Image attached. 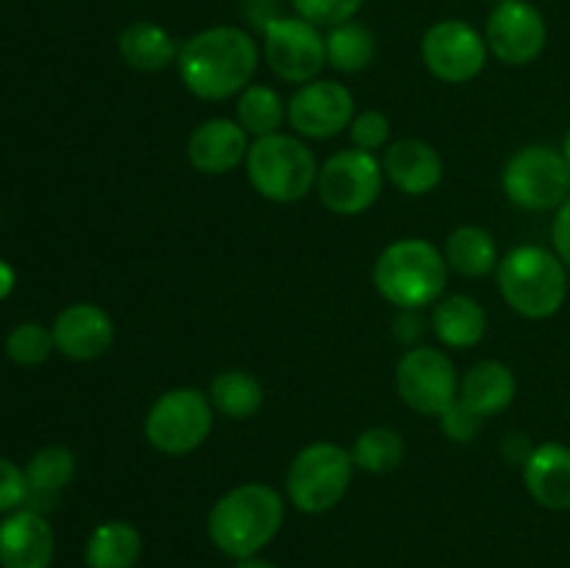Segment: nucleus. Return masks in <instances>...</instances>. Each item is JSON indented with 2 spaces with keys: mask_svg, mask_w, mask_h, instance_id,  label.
<instances>
[{
  "mask_svg": "<svg viewBox=\"0 0 570 568\" xmlns=\"http://www.w3.org/2000/svg\"><path fill=\"white\" fill-rule=\"evenodd\" d=\"M234 568H278V566L256 555V557H245V560H234Z\"/></svg>",
  "mask_w": 570,
  "mask_h": 568,
  "instance_id": "4c0bfd02",
  "label": "nucleus"
},
{
  "mask_svg": "<svg viewBox=\"0 0 570 568\" xmlns=\"http://www.w3.org/2000/svg\"><path fill=\"white\" fill-rule=\"evenodd\" d=\"M209 401L215 412H220L228 421H248V418L259 415L265 407V388L259 379L239 368H228L220 371L209 382Z\"/></svg>",
  "mask_w": 570,
  "mask_h": 568,
  "instance_id": "393cba45",
  "label": "nucleus"
},
{
  "mask_svg": "<svg viewBox=\"0 0 570 568\" xmlns=\"http://www.w3.org/2000/svg\"><path fill=\"white\" fill-rule=\"evenodd\" d=\"M117 50H120L122 61L131 70L161 72L176 65L181 45L159 22L137 20L122 28L120 39H117Z\"/></svg>",
  "mask_w": 570,
  "mask_h": 568,
  "instance_id": "4be33fe9",
  "label": "nucleus"
},
{
  "mask_svg": "<svg viewBox=\"0 0 570 568\" xmlns=\"http://www.w3.org/2000/svg\"><path fill=\"white\" fill-rule=\"evenodd\" d=\"M384 187V167L376 154L345 148L328 156L317 170V198L328 212L354 217L371 209Z\"/></svg>",
  "mask_w": 570,
  "mask_h": 568,
  "instance_id": "1a4fd4ad",
  "label": "nucleus"
},
{
  "mask_svg": "<svg viewBox=\"0 0 570 568\" xmlns=\"http://www.w3.org/2000/svg\"><path fill=\"white\" fill-rule=\"evenodd\" d=\"M356 115L354 92L334 78L301 84L287 100V123L301 139H332L348 131Z\"/></svg>",
  "mask_w": 570,
  "mask_h": 568,
  "instance_id": "ddd939ff",
  "label": "nucleus"
},
{
  "mask_svg": "<svg viewBox=\"0 0 570 568\" xmlns=\"http://www.w3.org/2000/svg\"><path fill=\"white\" fill-rule=\"evenodd\" d=\"M395 390L410 410L440 418L460 395V373L445 351L412 345L395 365Z\"/></svg>",
  "mask_w": 570,
  "mask_h": 568,
  "instance_id": "9d476101",
  "label": "nucleus"
},
{
  "mask_svg": "<svg viewBox=\"0 0 570 568\" xmlns=\"http://www.w3.org/2000/svg\"><path fill=\"white\" fill-rule=\"evenodd\" d=\"M250 137L232 117H209L198 123L187 139V159L204 176H226L245 165Z\"/></svg>",
  "mask_w": 570,
  "mask_h": 568,
  "instance_id": "dca6fc26",
  "label": "nucleus"
},
{
  "mask_svg": "<svg viewBox=\"0 0 570 568\" xmlns=\"http://www.w3.org/2000/svg\"><path fill=\"white\" fill-rule=\"evenodd\" d=\"M28 496H31V484H28L26 468L0 457V512L20 510Z\"/></svg>",
  "mask_w": 570,
  "mask_h": 568,
  "instance_id": "473e14b6",
  "label": "nucleus"
},
{
  "mask_svg": "<svg viewBox=\"0 0 570 568\" xmlns=\"http://www.w3.org/2000/svg\"><path fill=\"white\" fill-rule=\"evenodd\" d=\"M527 493L551 512L570 510V445L540 443L521 466Z\"/></svg>",
  "mask_w": 570,
  "mask_h": 568,
  "instance_id": "6ab92c4d",
  "label": "nucleus"
},
{
  "mask_svg": "<svg viewBox=\"0 0 570 568\" xmlns=\"http://www.w3.org/2000/svg\"><path fill=\"white\" fill-rule=\"evenodd\" d=\"M354 460L345 445L315 440L293 457L287 468V501L304 516H323L345 499Z\"/></svg>",
  "mask_w": 570,
  "mask_h": 568,
  "instance_id": "423d86ee",
  "label": "nucleus"
},
{
  "mask_svg": "<svg viewBox=\"0 0 570 568\" xmlns=\"http://www.w3.org/2000/svg\"><path fill=\"white\" fill-rule=\"evenodd\" d=\"M495 282L504 304L527 321H546L566 306L568 267L543 245H518L501 256Z\"/></svg>",
  "mask_w": 570,
  "mask_h": 568,
  "instance_id": "20e7f679",
  "label": "nucleus"
},
{
  "mask_svg": "<svg viewBox=\"0 0 570 568\" xmlns=\"http://www.w3.org/2000/svg\"><path fill=\"white\" fill-rule=\"evenodd\" d=\"M443 254L449 262V271H456L468 278H482L488 273H495L501 259L493 234L482 226H473V223L456 226L445 237Z\"/></svg>",
  "mask_w": 570,
  "mask_h": 568,
  "instance_id": "b1692460",
  "label": "nucleus"
},
{
  "mask_svg": "<svg viewBox=\"0 0 570 568\" xmlns=\"http://www.w3.org/2000/svg\"><path fill=\"white\" fill-rule=\"evenodd\" d=\"M53 351V332L37 321L17 323L9 332V337H6V354H9L11 362H17L22 368L42 365V362L50 360Z\"/></svg>",
  "mask_w": 570,
  "mask_h": 568,
  "instance_id": "c756f323",
  "label": "nucleus"
},
{
  "mask_svg": "<svg viewBox=\"0 0 570 568\" xmlns=\"http://www.w3.org/2000/svg\"><path fill=\"white\" fill-rule=\"evenodd\" d=\"M365 0H293L295 14L309 20L317 28H334L340 22L354 20Z\"/></svg>",
  "mask_w": 570,
  "mask_h": 568,
  "instance_id": "2f4dec72",
  "label": "nucleus"
},
{
  "mask_svg": "<svg viewBox=\"0 0 570 568\" xmlns=\"http://www.w3.org/2000/svg\"><path fill=\"white\" fill-rule=\"evenodd\" d=\"M259 45L239 26H212L193 33L178 50L176 70L200 100L237 98L259 70Z\"/></svg>",
  "mask_w": 570,
  "mask_h": 568,
  "instance_id": "f257e3e1",
  "label": "nucleus"
},
{
  "mask_svg": "<svg viewBox=\"0 0 570 568\" xmlns=\"http://www.w3.org/2000/svg\"><path fill=\"white\" fill-rule=\"evenodd\" d=\"M254 3H273V0H254Z\"/></svg>",
  "mask_w": 570,
  "mask_h": 568,
  "instance_id": "ea45409f",
  "label": "nucleus"
},
{
  "mask_svg": "<svg viewBox=\"0 0 570 568\" xmlns=\"http://www.w3.org/2000/svg\"><path fill=\"white\" fill-rule=\"evenodd\" d=\"M315 154L298 134H267L250 143L245 173L256 193L271 204H298L317 184Z\"/></svg>",
  "mask_w": 570,
  "mask_h": 568,
  "instance_id": "39448f33",
  "label": "nucleus"
},
{
  "mask_svg": "<svg viewBox=\"0 0 570 568\" xmlns=\"http://www.w3.org/2000/svg\"><path fill=\"white\" fill-rule=\"evenodd\" d=\"M76 454L67 445H45L28 460L26 477L31 493H59L76 477Z\"/></svg>",
  "mask_w": 570,
  "mask_h": 568,
  "instance_id": "c85d7f7f",
  "label": "nucleus"
},
{
  "mask_svg": "<svg viewBox=\"0 0 570 568\" xmlns=\"http://www.w3.org/2000/svg\"><path fill=\"white\" fill-rule=\"evenodd\" d=\"M284 512V496L273 484L245 482L226 490L212 505L206 532L217 551L232 560H245L273 543V538L282 532Z\"/></svg>",
  "mask_w": 570,
  "mask_h": 568,
  "instance_id": "f03ea898",
  "label": "nucleus"
},
{
  "mask_svg": "<svg viewBox=\"0 0 570 568\" xmlns=\"http://www.w3.org/2000/svg\"><path fill=\"white\" fill-rule=\"evenodd\" d=\"M490 53L510 67H527L546 50L549 26L529 0H501L493 6L484 28Z\"/></svg>",
  "mask_w": 570,
  "mask_h": 568,
  "instance_id": "4468645a",
  "label": "nucleus"
},
{
  "mask_svg": "<svg viewBox=\"0 0 570 568\" xmlns=\"http://www.w3.org/2000/svg\"><path fill=\"white\" fill-rule=\"evenodd\" d=\"M495 3H501V0H495Z\"/></svg>",
  "mask_w": 570,
  "mask_h": 568,
  "instance_id": "a19ab883",
  "label": "nucleus"
},
{
  "mask_svg": "<svg viewBox=\"0 0 570 568\" xmlns=\"http://www.w3.org/2000/svg\"><path fill=\"white\" fill-rule=\"evenodd\" d=\"M488 39L465 20H440L421 39L426 70L443 84H468L488 65Z\"/></svg>",
  "mask_w": 570,
  "mask_h": 568,
  "instance_id": "f8f14e48",
  "label": "nucleus"
},
{
  "mask_svg": "<svg viewBox=\"0 0 570 568\" xmlns=\"http://www.w3.org/2000/svg\"><path fill=\"white\" fill-rule=\"evenodd\" d=\"M142 557V535L134 523L104 521L89 532L83 546L87 568H134Z\"/></svg>",
  "mask_w": 570,
  "mask_h": 568,
  "instance_id": "5701e85b",
  "label": "nucleus"
},
{
  "mask_svg": "<svg viewBox=\"0 0 570 568\" xmlns=\"http://www.w3.org/2000/svg\"><path fill=\"white\" fill-rule=\"evenodd\" d=\"M501 189L527 212L560 209L570 198V165L551 145H523L501 170Z\"/></svg>",
  "mask_w": 570,
  "mask_h": 568,
  "instance_id": "6e6552de",
  "label": "nucleus"
},
{
  "mask_svg": "<svg viewBox=\"0 0 570 568\" xmlns=\"http://www.w3.org/2000/svg\"><path fill=\"white\" fill-rule=\"evenodd\" d=\"M562 154H566V159H568V165H570V128H568V134H566V145H562Z\"/></svg>",
  "mask_w": 570,
  "mask_h": 568,
  "instance_id": "58836bf2",
  "label": "nucleus"
},
{
  "mask_svg": "<svg viewBox=\"0 0 570 568\" xmlns=\"http://www.w3.org/2000/svg\"><path fill=\"white\" fill-rule=\"evenodd\" d=\"M393 326H395V337H399L401 343H406L412 349V345H417V340L423 337L421 310H399Z\"/></svg>",
  "mask_w": 570,
  "mask_h": 568,
  "instance_id": "c9c22d12",
  "label": "nucleus"
},
{
  "mask_svg": "<svg viewBox=\"0 0 570 568\" xmlns=\"http://www.w3.org/2000/svg\"><path fill=\"white\" fill-rule=\"evenodd\" d=\"M376 59V37L362 22L348 20L328 28L326 33V65L343 76H356L367 70Z\"/></svg>",
  "mask_w": 570,
  "mask_h": 568,
  "instance_id": "bb28decb",
  "label": "nucleus"
},
{
  "mask_svg": "<svg viewBox=\"0 0 570 568\" xmlns=\"http://www.w3.org/2000/svg\"><path fill=\"white\" fill-rule=\"evenodd\" d=\"M215 427V407L198 388H173L150 404L145 415V440L159 454L187 457L209 440Z\"/></svg>",
  "mask_w": 570,
  "mask_h": 568,
  "instance_id": "0eeeda50",
  "label": "nucleus"
},
{
  "mask_svg": "<svg viewBox=\"0 0 570 568\" xmlns=\"http://www.w3.org/2000/svg\"><path fill=\"white\" fill-rule=\"evenodd\" d=\"M50 332H53L56 351L76 362L98 360L115 343V321L104 306L92 301L65 306L56 315Z\"/></svg>",
  "mask_w": 570,
  "mask_h": 568,
  "instance_id": "2eb2a0df",
  "label": "nucleus"
},
{
  "mask_svg": "<svg viewBox=\"0 0 570 568\" xmlns=\"http://www.w3.org/2000/svg\"><path fill=\"white\" fill-rule=\"evenodd\" d=\"M56 538L48 518L37 510H14L0 521V566L50 568Z\"/></svg>",
  "mask_w": 570,
  "mask_h": 568,
  "instance_id": "a211bd4d",
  "label": "nucleus"
},
{
  "mask_svg": "<svg viewBox=\"0 0 570 568\" xmlns=\"http://www.w3.org/2000/svg\"><path fill=\"white\" fill-rule=\"evenodd\" d=\"M382 167L384 178L410 198H423V195L434 193L445 176L443 156L438 154V148L415 137L390 143L384 150Z\"/></svg>",
  "mask_w": 570,
  "mask_h": 568,
  "instance_id": "f3484780",
  "label": "nucleus"
},
{
  "mask_svg": "<svg viewBox=\"0 0 570 568\" xmlns=\"http://www.w3.org/2000/svg\"><path fill=\"white\" fill-rule=\"evenodd\" d=\"M482 418L473 415L471 410H465L460 401H454V404L440 415V429H443V434L451 443H473L476 434L482 432Z\"/></svg>",
  "mask_w": 570,
  "mask_h": 568,
  "instance_id": "72a5a7b5",
  "label": "nucleus"
},
{
  "mask_svg": "<svg viewBox=\"0 0 570 568\" xmlns=\"http://www.w3.org/2000/svg\"><path fill=\"white\" fill-rule=\"evenodd\" d=\"M515 393L518 382L512 368L499 360H482L460 379V395H456V401L465 410H471L473 415L488 421V418L510 410L512 401H515Z\"/></svg>",
  "mask_w": 570,
  "mask_h": 568,
  "instance_id": "aec40b11",
  "label": "nucleus"
},
{
  "mask_svg": "<svg viewBox=\"0 0 570 568\" xmlns=\"http://www.w3.org/2000/svg\"><path fill=\"white\" fill-rule=\"evenodd\" d=\"M262 53L273 76L287 84H309L326 67V37L304 17L276 14L262 26Z\"/></svg>",
  "mask_w": 570,
  "mask_h": 568,
  "instance_id": "9b49d317",
  "label": "nucleus"
},
{
  "mask_svg": "<svg viewBox=\"0 0 570 568\" xmlns=\"http://www.w3.org/2000/svg\"><path fill=\"white\" fill-rule=\"evenodd\" d=\"M234 120L254 139L267 137V134H278L284 128V123H287V100L282 98L278 89L267 87V84H248L237 95Z\"/></svg>",
  "mask_w": 570,
  "mask_h": 568,
  "instance_id": "a878e982",
  "label": "nucleus"
},
{
  "mask_svg": "<svg viewBox=\"0 0 570 568\" xmlns=\"http://www.w3.org/2000/svg\"><path fill=\"white\" fill-rule=\"evenodd\" d=\"M348 451L354 468L384 477V473L399 471L406 457V443L401 432H395L393 427H371L354 440Z\"/></svg>",
  "mask_w": 570,
  "mask_h": 568,
  "instance_id": "cd10ccee",
  "label": "nucleus"
},
{
  "mask_svg": "<svg viewBox=\"0 0 570 568\" xmlns=\"http://www.w3.org/2000/svg\"><path fill=\"white\" fill-rule=\"evenodd\" d=\"M551 239H554V251L566 267L570 271V198L557 209L554 223H551Z\"/></svg>",
  "mask_w": 570,
  "mask_h": 568,
  "instance_id": "f704fd0d",
  "label": "nucleus"
},
{
  "mask_svg": "<svg viewBox=\"0 0 570 568\" xmlns=\"http://www.w3.org/2000/svg\"><path fill=\"white\" fill-rule=\"evenodd\" d=\"M14 282H17L14 267H11L6 259H0V301H6L11 293H14Z\"/></svg>",
  "mask_w": 570,
  "mask_h": 568,
  "instance_id": "e433bc0d",
  "label": "nucleus"
},
{
  "mask_svg": "<svg viewBox=\"0 0 570 568\" xmlns=\"http://www.w3.org/2000/svg\"><path fill=\"white\" fill-rule=\"evenodd\" d=\"M432 329L445 349H473L488 334V312L473 295H445L432 306Z\"/></svg>",
  "mask_w": 570,
  "mask_h": 568,
  "instance_id": "412c9836",
  "label": "nucleus"
},
{
  "mask_svg": "<svg viewBox=\"0 0 570 568\" xmlns=\"http://www.w3.org/2000/svg\"><path fill=\"white\" fill-rule=\"evenodd\" d=\"M449 284V262L443 248L423 237L390 243L373 265V287L395 310L434 306Z\"/></svg>",
  "mask_w": 570,
  "mask_h": 568,
  "instance_id": "7ed1b4c3",
  "label": "nucleus"
},
{
  "mask_svg": "<svg viewBox=\"0 0 570 568\" xmlns=\"http://www.w3.org/2000/svg\"><path fill=\"white\" fill-rule=\"evenodd\" d=\"M390 131H393V126H390L387 115L379 109L356 111L354 120H351L348 126L351 145L360 150H367V154H376V150L387 148Z\"/></svg>",
  "mask_w": 570,
  "mask_h": 568,
  "instance_id": "7c9ffc66",
  "label": "nucleus"
}]
</instances>
